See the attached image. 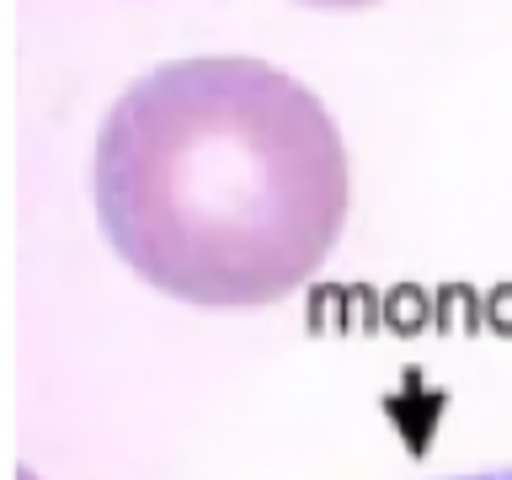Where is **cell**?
Wrapping results in <instances>:
<instances>
[{
  "label": "cell",
  "mask_w": 512,
  "mask_h": 480,
  "mask_svg": "<svg viewBox=\"0 0 512 480\" xmlns=\"http://www.w3.org/2000/svg\"><path fill=\"white\" fill-rule=\"evenodd\" d=\"M96 224L155 294L267 310L331 262L352 160L326 102L246 54L171 59L112 96L91 150Z\"/></svg>",
  "instance_id": "obj_1"
},
{
  "label": "cell",
  "mask_w": 512,
  "mask_h": 480,
  "mask_svg": "<svg viewBox=\"0 0 512 480\" xmlns=\"http://www.w3.org/2000/svg\"><path fill=\"white\" fill-rule=\"evenodd\" d=\"M443 480H512V464H491V470H470V475H443Z\"/></svg>",
  "instance_id": "obj_2"
}]
</instances>
